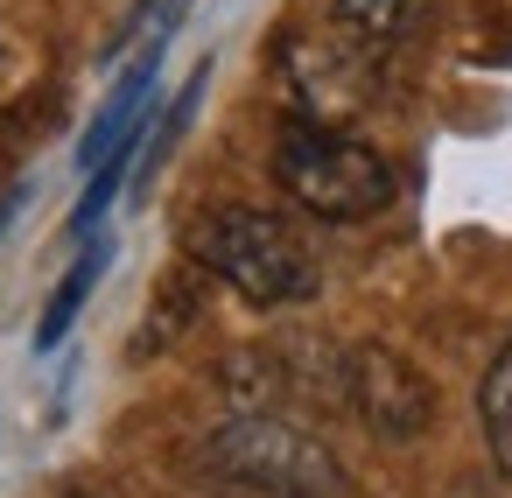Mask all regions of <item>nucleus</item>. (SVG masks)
Wrapping results in <instances>:
<instances>
[{
    "label": "nucleus",
    "instance_id": "nucleus-1",
    "mask_svg": "<svg viewBox=\"0 0 512 498\" xmlns=\"http://www.w3.org/2000/svg\"><path fill=\"white\" fill-rule=\"evenodd\" d=\"M183 253H190V267L218 274L253 309H288V302L316 295V253L302 246V232L288 218H274V211H253V204L204 211L190 225Z\"/></svg>",
    "mask_w": 512,
    "mask_h": 498
},
{
    "label": "nucleus",
    "instance_id": "nucleus-9",
    "mask_svg": "<svg viewBox=\"0 0 512 498\" xmlns=\"http://www.w3.org/2000/svg\"><path fill=\"white\" fill-rule=\"evenodd\" d=\"M71 498H99V491H71Z\"/></svg>",
    "mask_w": 512,
    "mask_h": 498
},
{
    "label": "nucleus",
    "instance_id": "nucleus-2",
    "mask_svg": "<svg viewBox=\"0 0 512 498\" xmlns=\"http://www.w3.org/2000/svg\"><path fill=\"white\" fill-rule=\"evenodd\" d=\"M218 498H337V456L281 414H232L204 442Z\"/></svg>",
    "mask_w": 512,
    "mask_h": 498
},
{
    "label": "nucleus",
    "instance_id": "nucleus-6",
    "mask_svg": "<svg viewBox=\"0 0 512 498\" xmlns=\"http://www.w3.org/2000/svg\"><path fill=\"white\" fill-rule=\"evenodd\" d=\"M477 421H484L491 463L512 477V344H498V358L484 365V386H477Z\"/></svg>",
    "mask_w": 512,
    "mask_h": 498
},
{
    "label": "nucleus",
    "instance_id": "nucleus-4",
    "mask_svg": "<svg viewBox=\"0 0 512 498\" xmlns=\"http://www.w3.org/2000/svg\"><path fill=\"white\" fill-rule=\"evenodd\" d=\"M344 407L379 442H421L435 428V386L386 344H351L344 351Z\"/></svg>",
    "mask_w": 512,
    "mask_h": 498
},
{
    "label": "nucleus",
    "instance_id": "nucleus-3",
    "mask_svg": "<svg viewBox=\"0 0 512 498\" xmlns=\"http://www.w3.org/2000/svg\"><path fill=\"white\" fill-rule=\"evenodd\" d=\"M274 176L302 211H316L330 225H358V218H379L393 204L386 155L365 148L358 134L330 127V120H295L274 148Z\"/></svg>",
    "mask_w": 512,
    "mask_h": 498
},
{
    "label": "nucleus",
    "instance_id": "nucleus-5",
    "mask_svg": "<svg viewBox=\"0 0 512 498\" xmlns=\"http://www.w3.org/2000/svg\"><path fill=\"white\" fill-rule=\"evenodd\" d=\"M428 22H435V0H330V29L351 57H393L421 43Z\"/></svg>",
    "mask_w": 512,
    "mask_h": 498
},
{
    "label": "nucleus",
    "instance_id": "nucleus-8",
    "mask_svg": "<svg viewBox=\"0 0 512 498\" xmlns=\"http://www.w3.org/2000/svg\"><path fill=\"white\" fill-rule=\"evenodd\" d=\"M197 302H204V295H197V281H190V274H176V281L162 288V302H155V323H148V330L134 337V358H148V351L176 344V337H183V330L197 323Z\"/></svg>",
    "mask_w": 512,
    "mask_h": 498
},
{
    "label": "nucleus",
    "instance_id": "nucleus-7",
    "mask_svg": "<svg viewBox=\"0 0 512 498\" xmlns=\"http://www.w3.org/2000/svg\"><path fill=\"white\" fill-rule=\"evenodd\" d=\"M106 274V246H92L64 281H57V295H50V309H43V323H36V351H50V344H64V330L78 323V309H85V295H92V281Z\"/></svg>",
    "mask_w": 512,
    "mask_h": 498
}]
</instances>
